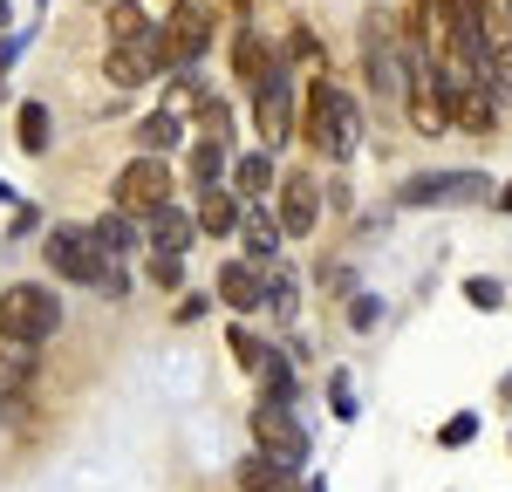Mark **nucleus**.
<instances>
[{"label":"nucleus","instance_id":"f03ea898","mask_svg":"<svg viewBox=\"0 0 512 492\" xmlns=\"http://www.w3.org/2000/svg\"><path fill=\"white\" fill-rule=\"evenodd\" d=\"M41 267H48V281L62 287H96V294H110L123 301L130 281H123V260H110L89 226H48V240H41Z\"/></svg>","mask_w":512,"mask_h":492},{"label":"nucleus","instance_id":"a878e982","mask_svg":"<svg viewBox=\"0 0 512 492\" xmlns=\"http://www.w3.org/2000/svg\"><path fill=\"white\" fill-rule=\"evenodd\" d=\"M144 28H151L144 0H110V48H117V41H137Z\"/></svg>","mask_w":512,"mask_h":492},{"label":"nucleus","instance_id":"ea45409f","mask_svg":"<svg viewBox=\"0 0 512 492\" xmlns=\"http://www.w3.org/2000/svg\"><path fill=\"white\" fill-rule=\"evenodd\" d=\"M301 492H328V479H315V486H301Z\"/></svg>","mask_w":512,"mask_h":492},{"label":"nucleus","instance_id":"4be33fe9","mask_svg":"<svg viewBox=\"0 0 512 492\" xmlns=\"http://www.w3.org/2000/svg\"><path fill=\"white\" fill-rule=\"evenodd\" d=\"M14 144H21L28 158H48V151H55V117H48V103L28 96V103L14 110Z\"/></svg>","mask_w":512,"mask_h":492},{"label":"nucleus","instance_id":"1a4fd4ad","mask_svg":"<svg viewBox=\"0 0 512 492\" xmlns=\"http://www.w3.org/2000/svg\"><path fill=\"white\" fill-rule=\"evenodd\" d=\"M274 219L287 240H308L321 226V185H315V164H301V171H287L274 192Z\"/></svg>","mask_w":512,"mask_h":492},{"label":"nucleus","instance_id":"cd10ccee","mask_svg":"<svg viewBox=\"0 0 512 492\" xmlns=\"http://www.w3.org/2000/svg\"><path fill=\"white\" fill-rule=\"evenodd\" d=\"M478 431H485V417H478V410H458V417H444V424H437V445L458 451V445H472Z\"/></svg>","mask_w":512,"mask_h":492},{"label":"nucleus","instance_id":"c85d7f7f","mask_svg":"<svg viewBox=\"0 0 512 492\" xmlns=\"http://www.w3.org/2000/svg\"><path fill=\"white\" fill-rule=\"evenodd\" d=\"M287 62L321 76V35H315V28H301V21H294V35H287Z\"/></svg>","mask_w":512,"mask_h":492},{"label":"nucleus","instance_id":"4c0bfd02","mask_svg":"<svg viewBox=\"0 0 512 492\" xmlns=\"http://www.w3.org/2000/svg\"><path fill=\"white\" fill-rule=\"evenodd\" d=\"M0 35H14V7L7 0H0Z\"/></svg>","mask_w":512,"mask_h":492},{"label":"nucleus","instance_id":"5701e85b","mask_svg":"<svg viewBox=\"0 0 512 492\" xmlns=\"http://www.w3.org/2000/svg\"><path fill=\"white\" fill-rule=\"evenodd\" d=\"M239 492H301V479H294V465H280V458H267V451H253V458L239 465Z\"/></svg>","mask_w":512,"mask_h":492},{"label":"nucleus","instance_id":"2f4dec72","mask_svg":"<svg viewBox=\"0 0 512 492\" xmlns=\"http://www.w3.org/2000/svg\"><path fill=\"white\" fill-rule=\"evenodd\" d=\"M328 404H335V417H342V424L355 417V376H349V369H335V376H328Z\"/></svg>","mask_w":512,"mask_h":492},{"label":"nucleus","instance_id":"39448f33","mask_svg":"<svg viewBox=\"0 0 512 492\" xmlns=\"http://www.w3.org/2000/svg\"><path fill=\"white\" fill-rule=\"evenodd\" d=\"M362 82H369L376 103L403 96V82H410V69H403V28L390 14H376V7L362 14Z\"/></svg>","mask_w":512,"mask_h":492},{"label":"nucleus","instance_id":"f3484780","mask_svg":"<svg viewBox=\"0 0 512 492\" xmlns=\"http://www.w3.org/2000/svg\"><path fill=\"white\" fill-rule=\"evenodd\" d=\"M89 233H96V246H103L110 260H137V253H144V219H130L117 205H103V212L89 219Z\"/></svg>","mask_w":512,"mask_h":492},{"label":"nucleus","instance_id":"58836bf2","mask_svg":"<svg viewBox=\"0 0 512 492\" xmlns=\"http://www.w3.org/2000/svg\"><path fill=\"white\" fill-rule=\"evenodd\" d=\"M0 205H14V185H7V178H0Z\"/></svg>","mask_w":512,"mask_h":492},{"label":"nucleus","instance_id":"a211bd4d","mask_svg":"<svg viewBox=\"0 0 512 492\" xmlns=\"http://www.w3.org/2000/svg\"><path fill=\"white\" fill-rule=\"evenodd\" d=\"M103 82L110 89H144V82H158V62L144 55V41H117V48H103Z\"/></svg>","mask_w":512,"mask_h":492},{"label":"nucleus","instance_id":"9b49d317","mask_svg":"<svg viewBox=\"0 0 512 492\" xmlns=\"http://www.w3.org/2000/svg\"><path fill=\"white\" fill-rule=\"evenodd\" d=\"M198 246V212L192 205H158V212H151V219H144V253H178V260H185V253H192Z\"/></svg>","mask_w":512,"mask_h":492},{"label":"nucleus","instance_id":"b1692460","mask_svg":"<svg viewBox=\"0 0 512 492\" xmlns=\"http://www.w3.org/2000/svg\"><path fill=\"white\" fill-rule=\"evenodd\" d=\"M253 376H260V397H267V404H294V390H301V383H294V363L280 356L274 342H267V356H260Z\"/></svg>","mask_w":512,"mask_h":492},{"label":"nucleus","instance_id":"aec40b11","mask_svg":"<svg viewBox=\"0 0 512 492\" xmlns=\"http://www.w3.org/2000/svg\"><path fill=\"white\" fill-rule=\"evenodd\" d=\"M267 69H274V48L260 41V28H246V21H239V28H233V76H239V89L253 96Z\"/></svg>","mask_w":512,"mask_h":492},{"label":"nucleus","instance_id":"6ab92c4d","mask_svg":"<svg viewBox=\"0 0 512 492\" xmlns=\"http://www.w3.org/2000/svg\"><path fill=\"white\" fill-rule=\"evenodd\" d=\"M233 144H219V137H192V151H185V171H192V192H212V185H226V171H233Z\"/></svg>","mask_w":512,"mask_h":492},{"label":"nucleus","instance_id":"ddd939ff","mask_svg":"<svg viewBox=\"0 0 512 492\" xmlns=\"http://www.w3.org/2000/svg\"><path fill=\"white\" fill-rule=\"evenodd\" d=\"M41 383V349L0 342V410H28V390Z\"/></svg>","mask_w":512,"mask_h":492},{"label":"nucleus","instance_id":"412c9836","mask_svg":"<svg viewBox=\"0 0 512 492\" xmlns=\"http://www.w3.org/2000/svg\"><path fill=\"white\" fill-rule=\"evenodd\" d=\"M130 144H137L144 158H171V151L185 144V117H178V110H151V117H137Z\"/></svg>","mask_w":512,"mask_h":492},{"label":"nucleus","instance_id":"7ed1b4c3","mask_svg":"<svg viewBox=\"0 0 512 492\" xmlns=\"http://www.w3.org/2000/svg\"><path fill=\"white\" fill-rule=\"evenodd\" d=\"M69 322V308H62V281H7L0 287V342H14V349H48L55 335Z\"/></svg>","mask_w":512,"mask_h":492},{"label":"nucleus","instance_id":"6e6552de","mask_svg":"<svg viewBox=\"0 0 512 492\" xmlns=\"http://www.w3.org/2000/svg\"><path fill=\"white\" fill-rule=\"evenodd\" d=\"M499 192L485 171H417V178H403V192L396 205H485Z\"/></svg>","mask_w":512,"mask_h":492},{"label":"nucleus","instance_id":"f704fd0d","mask_svg":"<svg viewBox=\"0 0 512 492\" xmlns=\"http://www.w3.org/2000/svg\"><path fill=\"white\" fill-rule=\"evenodd\" d=\"M21 48H28L21 28H14V35H0V82H7V69H14V55H21Z\"/></svg>","mask_w":512,"mask_h":492},{"label":"nucleus","instance_id":"20e7f679","mask_svg":"<svg viewBox=\"0 0 512 492\" xmlns=\"http://www.w3.org/2000/svg\"><path fill=\"white\" fill-rule=\"evenodd\" d=\"M253 130H260L267 151L294 144V130H301V82H294V62L287 55H274V69L253 89Z\"/></svg>","mask_w":512,"mask_h":492},{"label":"nucleus","instance_id":"423d86ee","mask_svg":"<svg viewBox=\"0 0 512 492\" xmlns=\"http://www.w3.org/2000/svg\"><path fill=\"white\" fill-rule=\"evenodd\" d=\"M171 199H178L171 164H164V158H144V151H130V164L110 178V205H117V212H130V219H151V212H158V205H171Z\"/></svg>","mask_w":512,"mask_h":492},{"label":"nucleus","instance_id":"c756f323","mask_svg":"<svg viewBox=\"0 0 512 492\" xmlns=\"http://www.w3.org/2000/svg\"><path fill=\"white\" fill-rule=\"evenodd\" d=\"M226 342H233V363H239V369H260V356H267V342H260V335H253L246 322H233V335H226Z\"/></svg>","mask_w":512,"mask_h":492},{"label":"nucleus","instance_id":"f8f14e48","mask_svg":"<svg viewBox=\"0 0 512 492\" xmlns=\"http://www.w3.org/2000/svg\"><path fill=\"white\" fill-rule=\"evenodd\" d=\"M164 28H171V55H178V69H198V55L212 48V28H219V21H212V7L185 0V7H178Z\"/></svg>","mask_w":512,"mask_h":492},{"label":"nucleus","instance_id":"72a5a7b5","mask_svg":"<svg viewBox=\"0 0 512 492\" xmlns=\"http://www.w3.org/2000/svg\"><path fill=\"white\" fill-rule=\"evenodd\" d=\"M349 322H355V328H376V322H383V301H376V294H355Z\"/></svg>","mask_w":512,"mask_h":492},{"label":"nucleus","instance_id":"9d476101","mask_svg":"<svg viewBox=\"0 0 512 492\" xmlns=\"http://www.w3.org/2000/svg\"><path fill=\"white\" fill-rule=\"evenodd\" d=\"M212 301H226L239 322L260 315V308H267V267H253V260H219V274H212Z\"/></svg>","mask_w":512,"mask_h":492},{"label":"nucleus","instance_id":"f257e3e1","mask_svg":"<svg viewBox=\"0 0 512 492\" xmlns=\"http://www.w3.org/2000/svg\"><path fill=\"white\" fill-rule=\"evenodd\" d=\"M301 144H308V158L321 164H349L355 144H362V103H355L349 82L335 76H315L301 89V130H294Z\"/></svg>","mask_w":512,"mask_h":492},{"label":"nucleus","instance_id":"c9c22d12","mask_svg":"<svg viewBox=\"0 0 512 492\" xmlns=\"http://www.w3.org/2000/svg\"><path fill=\"white\" fill-rule=\"evenodd\" d=\"M205 308H212V301H205V294H185V301H178V322H198V315H205Z\"/></svg>","mask_w":512,"mask_h":492},{"label":"nucleus","instance_id":"4468645a","mask_svg":"<svg viewBox=\"0 0 512 492\" xmlns=\"http://www.w3.org/2000/svg\"><path fill=\"white\" fill-rule=\"evenodd\" d=\"M226 185H233L246 205H267L280 192V171H274V151L260 144V151H239L233 158V171H226Z\"/></svg>","mask_w":512,"mask_h":492},{"label":"nucleus","instance_id":"dca6fc26","mask_svg":"<svg viewBox=\"0 0 512 492\" xmlns=\"http://www.w3.org/2000/svg\"><path fill=\"white\" fill-rule=\"evenodd\" d=\"M280 219L267 205H246V219H239V260H253V267H274L280 260Z\"/></svg>","mask_w":512,"mask_h":492},{"label":"nucleus","instance_id":"a19ab883","mask_svg":"<svg viewBox=\"0 0 512 492\" xmlns=\"http://www.w3.org/2000/svg\"><path fill=\"white\" fill-rule=\"evenodd\" d=\"M35 7H48V0H35Z\"/></svg>","mask_w":512,"mask_h":492},{"label":"nucleus","instance_id":"bb28decb","mask_svg":"<svg viewBox=\"0 0 512 492\" xmlns=\"http://www.w3.org/2000/svg\"><path fill=\"white\" fill-rule=\"evenodd\" d=\"M144 281L158 287V294H178L185 287V260L178 253H144Z\"/></svg>","mask_w":512,"mask_h":492},{"label":"nucleus","instance_id":"7c9ffc66","mask_svg":"<svg viewBox=\"0 0 512 492\" xmlns=\"http://www.w3.org/2000/svg\"><path fill=\"white\" fill-rule=\"evenodd\" d=\"M267 308L274 315H294V274L287 267H267Z\"/></svg>","mask_w":512,"mask_h":492},{"label":"nucleus","instance_id":"473e14b6","mask_svg":"<svg viewBox=\"0 0 512 492\" xmlns=\"http://www.w3.org/2000/svg\"><path fill=\"white\" fill-rule=\"evenodd\" d=\"M465 301L492 315V308H499V281H492V274H472V281H465Z\"/></svg>","mask_w":512,"mask_h":492},{"label":"nucleus","instance_id":"2eb2a0df","mask_svg":"<svg viewBox=\"0 0 512 492\" xmlns=\"http://www.w3.org/2000/svg\"><path fill=\"white\" fill-rule=\"evenodd\" d=\"M198 233L205 240H239V219H246V199H239L233 185H212V192H198Z\"/></svg>","mask_w":512,"mask_h":492},{"label":"nucleus","instance_id":"393cba45","mask_svg":"<svg viewBox=\"0 0 512 492\" xmlns=\"http://www.w3.org/2000/svg\"><path fill=\"white\" fill-rule=\"evenodd\" d=\"M192 123H198V137H219V144H233V151H239V137H233V110H226V96H192Z\"/></svg>","mask_w":512,"mask_h":492},{"label":"nucleus","instance_id":"0eeeda50","mask_svg":"<svg viewBox=\"0 0 512 492\" xmlns=\"http://www.w3.org/2000/svg\"><path fill=\"white\" fill-rule=\"evenodd\" d=\"M246 431H253V451H267V458H280V465H308V424L294 417V404H260L246 410Z\"/></svg>","mask_w":512,"mask_h":492},{"label":"nucleus","instance_id":"e433bc0d","mask_svg":"<svg viewBox=\"0 0 512 492\" xmlns=\"http://www.w3.org/2000/svg\"><path fill=\"white\" fill-rule=\"evenodd\" d=\"M492 205H499V212H512V185H499V192H492Z\"/></svg>","mask_w":512,"mask_h":492}]
</instances>
